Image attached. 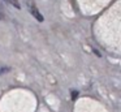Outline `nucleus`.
<instances>
[{
    "label": "nucleus",
    "instance_id": "f257e3e1",
    "mask_svg": "<svg viewBox=\"0 0 121 112\" xmlns=\"http://www.w3.org/2000/svg\"><path fill=\"white\" fill-rule=\"evenodd\" d=\"M30 12H31V14L34 16V17L37 18V20L39 21V22H42V21H43V16L40 14L39 10H38L37 8L34 7V5H30Z\"/></svg>",
    "mask_w": 121,
    "mask_h": 112
},
{
    "label": "nucleus",
    "instance_id": "f03ea898",
    "mask_svg": "<svg viewBox=\"0 0 121 112\" xmlns=\"http://www.w3.org/2000/svg\"><path fill=\"white\" fill-rule=\"evenodd\" d=\"M4 1L8 3V4H9V5H12V7L17 8V9H20V8H21V5H20L18 0H4Z\"/></svg>",
    "mask_w": 121,
    "mask_h": 112
},
{
    "label": "nucleus",
    "instance_id": "7ed1b4c3",
    "mask_svg": "<svg viewBox=\"0 0 121 112\" xmlns=\"http://www.w3.org/2000/svg\"><path fill=\"white\" fill-rule=\"evenodd\" d=\"M3 20H5V12H4L3 4L0 3V21H3Z\"/></svg>",
    "mask_w": 121,
    "mask_h": 112
}]
</instances>
